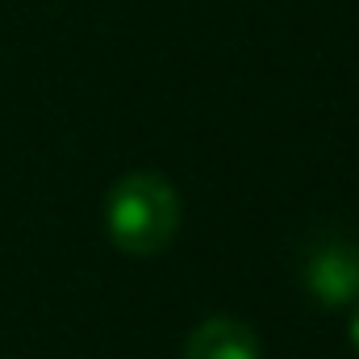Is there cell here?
I'll return each instance as SVG.
<instances>
[{
	"label": "cell",
	"instance_id": "cell-1",
	"mask_svg": "<svg viewBox=\"0 0 359 359\" xmlns=\"http://www.w3.org/2000/svg\"><path fill=\"white\" fill-rule=\"evenodd\" d=\"M184 205L176 184L159 172H126L104 192V234L121 255H163L180 234Z\"/></svg>",
	"mask_w": 359,
	"mask_h": 359
},
{
	"label": "cell",
	"instance_id": "cell-2",
	"mask_svg": "<svg viewBox=\"0 0 359 359\" xmlns=\"http://www.w3.org/2000/svg\"><path fill=\"white\" fill-rule=\"evenodd\" d=\"M301 288L322 309L359 305V230H318L301 247Z\"/></svg>",
	"mask_w": 359,
	"mask_h": 359
},
{
	"label": "cell",
	"instance_id": "cell-3",
	"mask_svg": "<svg viewBox=\"0 0 359 359\" xmlns=\"http://www.w3.org/2000/svg\"><path fill=\"white\" fill-rule=\"evenodd\" d=\"M180 359H264V347H259V334L251 322L213 313L188 330Z\"/></svg>",
	"mask_w": 359,
	"mask_h": 359
},
{
	"label": "cell",
	"instance_id": "cell-4",
	"mask_svg": "<svg viewBox=\"0 0 359 359\" xmlns=\"http://www.w3.org/2000/svg\"><path fill=\"white\" fill-rule=\"evenodd\" d=\"M347 334H351V347H355V355H359V305H355V313H351V330Z\"/></svg>",
	"mask_w": 359,
	"mask_h": 359
}]
</instances>
